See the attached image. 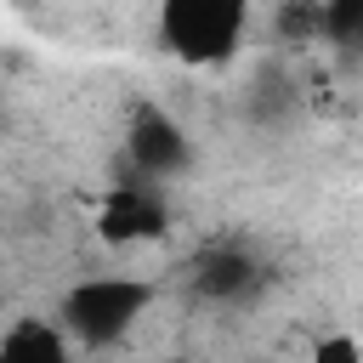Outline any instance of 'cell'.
Masks as SVG:
<instances>
[{
	"label": "cell",
	"mask_w": 363,
	"mask_h": 363,
	"mask_svg": "<svg viewBox=\"0 0 363 363\" xmlns=\"http://www.w3.org/2000/svg\"><path fill=\"white\" fill-rule=\"evenodd\" d=\"M170 233V204L159 193V182H119L102 193L96 204V238L102 244H153Z\"/></svg>",
	"instance_id": "4"
},
{
	"label": "cell",
	"mask_w": 363,
	"mask_h": 363,
	"mask_svg": "<svg viewBox=\"0 0 363 363\" xmlns=\"http://www.w3.org/2000/svg\"><path fill=\"white\" fill-rule=\"evenodd\" d=\"M0 363H74L62 323L45 318H17L11 329H0Z\"/></svg>",
	"instance_id": "6"
},
{
	"label": "cell",
	"mask_w": 363,
	"mask_h": 363,
	"mask_svg": "<svg viewBox=\"0 0 363 363\" xmlns=\"http://www.w3.org/2000/svg\"><path fill=\"white\" fill-rule=\"evenodd\" d=\"M255 0H159V40L187 68L227 62L244 45Z\"/></svg>",
	"instance_id": "1"
},
{
	"label": "cell",
	"mask_w": 363,
	"mask_h": 363,
	"mask_svg": "<svg viewBox=\"0 0 363 363\" xmlns=\"http://www.w3.org/2000/svg\"><path fill=\"white\" fill-rule=\"evenodd\" d=\"M125 159L136 164L142 182H170V176H187L193 170V136L153 102H142L125 125Z\"/></svg>",
	"instance_id": "3"
},
{
	"label": "cell",
	"mask_w": 363,
	"mask_h": 363,
	"mask_svg": "<svg viewBox=\"0 0 363 363\" xmlns=\"http://www.w3.org/2000/svg\"><path fill=\"white\" fill-rule=\"evenodd\" d=\"M261 261L244 250V244H216L193 261V289L204 301H244L250 289H261Z\"/></svg>",
	"instance_id": "5"
},
{
	"label": "cell",
	"mask_w": 363,
	"mask_h": 363,
	"mask_svg": "<svg viewBox=\"0 0 363 363\" xmlns=\"http://www.w3.org/2000/svg\"><path fill=\"white\" fill-rule=\"evenodd\" d=\"M278 28H284V40H318L323 34V6L318 0H295V6H284Z\"/></svg>",
	"instance_id": "8"
},
{
	"label": "cell",
	"mask_w": 363,
	"mask_h": 363,
	"mask_svg": "<svg viewBox=\"0 0 363 363\" xmlns=\"http://www.w3.org/2000/svg\"><path fill=\"white\" fill-rule=\"evenodd\" d=\"M312 363H363V346L352 335H323L312 346Z\"/></svg>",
	"instance_id": "9"
},
{
	"label": "cell",
	"mask_w": 363,
	"mask_h": 363,
	"mask_svg": "<svg viewBox=\"0 0 363 363\" xmlns=\"http://www.w3.org/2000/svg\"><path fill=\"white\" fill-rule=\"evenodd\" d=\"M323 6V40L340 51H363V0H318Z\"/></svg>",
	"instance_id": "7"
},
{
	"label": "cell",
	"mask_w": 363,
	"mask_h": 363,
	"mask_svg": "<svg viewBox=\"0 0 363 363\" xmlns=\"http://www.w3.org/2000/svg\"><path fill=\"white\" fill-rule=\"evenodd\" d=\"M147 306H153L147 278H79L62 295L57 318H62V335H74L79 346H113L142 323Z\"/></svg>",
	"instance_id": "2"
}]
</instances>
